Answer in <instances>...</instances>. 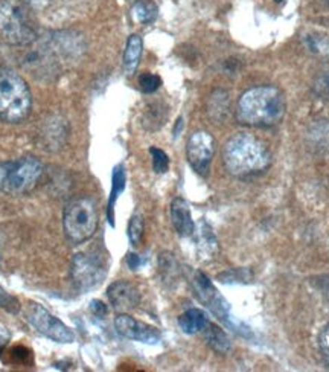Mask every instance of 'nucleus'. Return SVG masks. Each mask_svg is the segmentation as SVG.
<instances>
[{
  "label": "nucleus",
  "mask_w": 329,
  "mask_h": 372,
  "mask_svg": "<svg viewBox=\"0 0 329 372\" xmlns=\"http://www.w3.org/2000/svg\"><path fill=\"white\" fill-rule=\"evenodd\" d=\"M325 2H326V3H329V0H325Z\"/></svg>",
  "instance_id": "4c0bfd02"
},
{
  "label": "nucleus",
  "mask_w": 329,
  "mask_h": 372,
  "mask_svg": "<svg viewBox=\"0 0 329 372\" xmlns=\"http://www.w3.org/2000/svg\"><path fill=\"white\" fill-rule=\"evenodd\" d=\"M171 222L180 237H191L195 232V223L189 205L183 198H174L171 203Z\"/></svg>",
  "instance_id": "4468645a"
},
{
  "label": "nucleus",
  "mask_w": 329,
  "mask_h": 372,
  "mask_svg": "<svg viewBox=\"0 0 329 372\" xmlns=\"http://www.w3.org/2000/svg\"><path fill=\"white\" fill-rule=\"evenodd\" d=\"M125 188V170L122 165H117V167L113 170V177H111V192H110V200H109V206H107V217H109V223L111 226H115V205L119 194L124 191Z\"/></svg>",
  "instance_id": "a211bd4d"
},
{
  "label": "nucleus",
  "mask_w": 329,
  "mask_h": 372,
  "mask_svg": "<svg viewBox=\"0 0 329 372\" xmlns=\"http://www.w3.org/2000/svg\"><path fill=\"white\" fill-rule=\"evenodd\" d=\"M63 226L66 237L73 244H81L92 238L98 227L96 203L89 197L73 198L66 205Z\"/></svg>",
  "instance_id": "423d86ee"
},
{
  "label": "nucleus",
  "mask_w": 329,
  "mask_h": 372,
  "mask_svg": "<svg viewBox=\"0 0 329 372\" xmlns=\"http://www.w3.org/2000/svg\"><path fill=\"white\" fill-rule=\"evenodd\" d=\"M128 238H130V243L135 247L141 246V243H142V238H144V218L139 216V213L133 216L131 220H130Z\"/></svg>",
  "instance_id": "5701e85b"
},
{
  "label": "nucleus",
  "mask_w": 329,
  "mask_h": 372,
  "mask_svg": "<svg viewBox=\"0 0 329 372\" xmlns=\"http://www.w3.org/2000/svg\"><path fill=\"white\" fill-rule=\"evenodd\" d=\"M142 49H144L142 38L139 37L137 34H133L127 41V46H125L124 52V71L128 77L136 72L139 61H141L142 57Z\"/></svg>",
  "instance_id": "dca6fc26"
},
{
  "label": "nucleus",
  "mask_w": 329,
  "mask_h": 372,
  "mask_svg": "<svg viewBox=\"0 0 329 372\" xmlns=\"http://www.w3.org/2000/svg\"><path fill=\"white\" fill-rule=\"evenodd\" d=\"M69 136V127L67 122L61 118V116H51L43 122L41 127L40 137L41 146L45 150L57 151L60 150Z\"/></svg>",
  "instance_id": "ddd939ff"
},
{
  "label": "nucleus",
  "mask_w": 329,
  "mask_h": 372,
  "mask_svg": "<svg viewBox=\"0 0 329 372\" xmlns=\"http://www.w3.org/2000/svg\"><path fill=\"white\" fill-rule=\"evenodd\" d=\"M43 176V165L32 156L0 162V191L10 196H23L32 191Z\"/></svg>",
  "instance_id": "39448f33"
},
{
  "label": "nucleus",
  "mask_w": 329,
  "mask_h": 372,
  "mask_svg": "<svg viewBox=\"0 0 329 372\" xmlns=\"http://www.w3.org/2000/svg\"><path fill=\"white\" fill-rule=\"evenodd\" d=\"M203 333H205V339L207 342V345L211 347L215 353H218V354L229 353L230 340H229L227 334L224 333L220 327H216L215 323L209 321L206 328L203 329Z\"/></svg>",
  "instance_id": "f3484780"
},
{
  "label": "nucleus",
  "mask_w": 329,
  "mask_h": 372,
  "mask_svg": "<svg viewBox=\"0 0 329 372\" xmlns=\"http://www.w3.org/2000/svg\"><path fill=\"white\" fill-rule=\"evenodd\" d=\"M3 348H5V342L0 340V356H2V353H3Z\"/></svg>",
  "instance_id": "f704fd0d"
},
{
  "label": "nucleus",
  "mask_w": 329,
  "mask_h": 372,
  "mask_svg": "<svg viewBox=\"0 0 329 372\" xmlns=\"http://www.w3.org/2000/svg\"><path fill=\"white\" fill-rule=\"evenodd\" d=\"M25 319L31 327L37 329L40 334L46 336L47 339L58 343H72L75 342V334L69 327H66L60 319L47 312L36 302H31L25 308Z\"/></svg>",
  "instance_id": "6e6552de"
},
{
  "label": "nucleus",
  "mask_w": 329,
  "mask_h": 372,
  "mask_svg": "<svg viewBox=\"0 0 329 372\" xmlns=\"http://www.w3.org/2000/svg\"><path fill=\"white\" fill-rule=\"evenodd\" d=\"M0 308L11 314H17L20 312V308H22L16 296L10 294L2 286H0Z\"/></svg>",
  "instance_id": "a878e982"
},
{
  "label": "nucleus",
  "mask_w": 329,
  "mask_h": 372,
  "mask_svg": "<svg viewBox=\"0 0 329 372\" xmlns=\"http://www.w3.org/2000/svg\"><path fill=\"white\" fill-rule=\"evenodd\" d=\"M209 323L207 314L198 308L188 310L179 318V327L185 334H197L201 333Z\"/></svg>",
  "instance_id": "2eb2a0df"
},
{
  "label": "nucleus",
  "mask_w": 329,
  "mask_h": 372,
  "mask_svg": "<svg viewBox=\"0 0 329 372\" xmlns=\"http://www.w3.org/2000/svg\"><path fill=\"white\" fill-rule=\"evenodd\" d=\"M218 279L224 284H232V282H246L247 281V270H242V268H235V270H227L221 273Z\"/></svg>",
  "instance_id": "c85d7f7f"
},
{
  "label": "nucleus",
  "mask_w": 329,
  "mask_h": 372,
  "mask_svg": "<svg viewBox=\"0 0 329 372\" xmlns=\"http://www.w3.org/2000/svg\"><path fill=\"white\" fill-rule=\"evenodd\" d=\"M181 122H183V119L179 118V119H177V124H176V130H174V136H177V135H179V130L181 128Z\"/></svg>",
  "instance_id": "72a5a7b5"
},
{
  "label": "nucleus",
  "mask_w": 329,
  "mask_h": 372,
  "mask_svg": "<svg viewBox=\"0 0 329 372\" xmlns=\"http://www.w3.org/2000/svg\"><path fill=\"white\" fill-rule=\"evenodd\" d=\"M192 286H194L195 294L198 296V299L207 308H211V312L218 316V318L226 323L227 327H230L234 332H236L238 334H241L244 337L249 334V328L244 327L238 319H235V316H232V313H230V307L226 302V299H224L218 293V290L214 287L211 279H209L205 273L195 272L192 278Z\"/></svg>",
  "instance_id": "0eeeda50"
},
{
  "label": "nucleus",
  "mask_w": 329,
  "mask_h": 372,
  "mask_svg": "<svg viewBox=\"0 0 329 372\" xmlns=\"http://www.w3.org/2000/svg\"><path fill=\"white\" fill-rule=\"evenodd\" d=\"M110 304L119 313H127L136 308L141 302V293L137 287L128 281H116L107 288Z\"/></svg>",
  "instance_id": "f8f14e48"
},
{
  "label": "nucleus",
  "mask_w": 329,
  "mask_h": 372,
  "mask_svg": "<svg viewBox=\"0 0 329 372\" xmlns=\"http://www.w3.org/2000/svg\"><path fill=\"white\" fill-rule=\"evenodd\" d=\"M90 310H92V313L98 318H104L109 313L107 305L104 304L101 301H92V304H90Z\"/></svg>",
  "instance_id": "7c9ffc66"
},
{
  "label": "nucleus",
  "mask_w": 329,
  "mask_h": 372,
  "mask_svg": "<svg viewBox=\"0 0 329 372\" xmlns=\"http://www.w3.org/2000/svg\"><path fill=\"white\" fill-rule=\"evenodd\" d=\"M107 275V266L101 255L95 252H82L72 259L71 277L80 290L86 292L101 284Z\"/></svg>",
  "instance_id": "1a4fd4ad"
},
{
  "label": "nucleus",
  "mask_w": 329,
  "mask_h": 372,
  "mask_svg": "<svg viewBox=\"0 0 329 372\" xmlns=\"http://www.w3.org/2000/svg\"><path fill=\"white\" fill-rule=\"evenodd\" d=\"M326 294H328V299H329V284H328V290H326Z\"/></svg>",
  "instance_id": "c9c22d12"
},
{
  "label": "nucleus",
  "mask_w": 329,
  "mask_h": 372,
  "mask_svg": "<svg viewBox=\"0 0 329 372\" xmlns=\"http://www.w3.org/2000/svg\"><path fill=\"white\" fill-rule=\"evenodd\" d=\"M32 98L26 81L11 69H0V119L19 124L31 113Z\"/></svg>",
  "instance_id": "20e7f679"
},
{
  "label": "nucleus",
  "mask_w": 329,
  "mask_h": 372,
  "mask_svg": "<svg viewBox=\"0 0 329 372\" xmlns=\"http://www.w3.org/2000/svg\"><path fill=\"white\" fill-rule=\"evenodd\" d=\"M286 112L285 95L275 86L251 87L241 95L236 119L244 126L267 128L282 122Z\"/></svg>",
  "instance_id": "f257e3e1"
},
{
  "label": "nucleus",
  "mask_w": 329,
  "mask_h": 372,
  "mask_svg": "<svg viewBox=\"0 0 329 372\" xmlns=\"http://www.w3.org/2000/svg\"><path fill=\"white\" fill-rule=\"evenodd\" d=\"M11 359L17 364H31L32 363V353L25 347H14L11 349Z\"/></svg>",
  "instance_id": "cd10ccee"
},
{
  "label": "nucleus",
  "mask_w": 329,
  "mask_h": 372,
  "mask_svg": "<svg viewBox=\"0 0 329 372\" xmlns=\"http://www.w3.org/2000/svg\"><path fill=\"white\" fill-rule=\"evenodd\" d=\"M224 167L235 177L264 173L270 167L271 154L267 146L250 133H236L224 143Z\"/></svg>",
  "instance_id": "f03ea898"
},
{
  "label": "nucleus",
  "mask_w": 329,
  "mask_h": 372,
  "mask_svg": "<svg viewBox=\"0 0 329 372\" xmlns=\"http://www.w3.org/2000/svg\"><path fill=\"white\" fill-rule=\"evenodd\" d=\"M139 86H141V91L146 95L154 93L159 91V87L162 86V80H160L159 75L154 73H144L139 77Z\"/></svg>",
  "instance_id": "bb28decb"
},
{
  "label": "nucleus",
  "mask_w": 329,
  "mask_h": 372,
  "mask_svg": "<svg viewBox=\"0 0 329 372\" xmlns=\"http://www.w3.org/2000/svg\"><path fill=\"white\" fill-rule=\"evenodd\" d=\"M276 2H282V0H276Z\"/></svg>",
  "instance_id": "e433bc0d"
},
{
  "label": "nucleus",
  "mask_w": 329,
  "mask_h": 372,
  "mask_svg": "<svg viewBox=\"0 0 329 372\" xmlns=\"http://www.w3.org/2000/svg\"><path fill=\"white\" fill-rule=\"evenodd\" d=\"M0 37L12 46L37 40V27L25 0H0Z\"/></svg>",
  "instance_id": "7ed1b4c3"
},
{
  "label": "nucleus",
  "mask_w": 329,
  "mask_h": 372,
  "mask_svg": "<svg viewBox=\"0 0 329 372\" xmlns=\"http://www.w3.org/2000/svg\"><path fill=\"white\" fill-rule=\"evenodd\" d=\"M115 328L117 334H121L122 337H125V339L150 343V345L157 343L160 340V337H162V334H160L157 328L131 318V316L127 313H121L117 316V318L115 319Z\"/></svg>",
  "instance_id": "9b49d317"
},
{
  "label": "nucleus",
  "mask_w": 329,
  "mask_h": 372,
  "mask_svg": "<svg viewBox=\"0 0 329 372\" xmlns=\"http://www.w3.org/2000/svg\"><path fill=\"white\" fill-rule=\"evenodd\" d=\"M305 45L313 54L329 55V38L326 36H317V34H313V36H308L305 38Z\"/></svg>",
  "instance_id": "b1692460"
},
{
  "label": "nucleus",
  "mask_w": 329,
  "mask_h": 372,
  "mask_svg": "<svg viewBox=\"0 0 329 372\" xmlns=\"http://www.w3.org/2000/svg\"><path fill=\"white\" fill-rule=\"evenodd\" d=\"M317 92L321 95H329V75L321 77L317 82Z\"/></svg>",
  "instance_id": "2f4dec72"
},
{
  "label": "nucleus",
  "mask_w": 329,
  "mask_h": 372,
  "mask_svg": "<svg viewBox=\"0 0 329 372\" xmlns=\"http://www.w3.org/2000/svg\"><path fill=\"white\" fill-rule=\"evenodd\" d=\"M131 12L136 22L144 25L152 23L154 20L157 19V6L156 3H152L151 0H139V2H136L135 6H133Z\"/></svg>",
  "instance_id": "aec40b11"
},
{
  "label": "nucleus",
  "mask_w": 329,
  "mask_h": 372,
  "mask_svg": "<svg viewBox=\"0 0 329 372\" xmlns=\"http://www.w3.org/2000/svg\"><path fill=\"white\" fill-rule=\"evenodd\" d=\"M159 268H160V273L163 275L165 281H171V279H176L177 275H179V264L176 258H174L172 253H162L159 257Z\"/></svg>",
  "instance_id": "4be33fe9"
},
{
  "label": "nucleus",
  "mask_w": 329,
  "mask_h": 372,
  "mask_svg": "<svg viewBox=\"0 0 329 372\" xmlns=\"http://www.w3.org/2000/svg\"><path fill=\"white\" fill-rule=\"evenodd\" d=\"M215 154V139L207 132H195L188 139L186 156L194 171L200 176H207Z\"/></svg>",
  "instance_id": "9d476101"
},
{
  "label": "nucleus",
  "mask_w": 329,
  "mask_h": 372,
  "mask_svg": "<svg viewBox=\"0 0 329 372\" xmlns=\"http://www.w3.org/2000/svg\"><path fill=\"white\" fill-rule=\"evenodd\" d=\"M198 232V249L201 255H205L207 258L214 257V255L218 252V243H216L212 229L205 222H201Z\"/></svg>",
  "instance_id": "6ab92c4d"
},
{
  "label": "nucleus",
  "mask_w": 329,
  "mask_h": 372,
  "mask_svg": "<svg viewBox=\"0 0 329 372\" xmlns=\"http://www.w3.org/2000/svg\"><path fill=\"white\" fill-rule=\"evenodd\" d=\"M127 264H128V267L131 268V270H136V268L141 267L142 259L139 258V255H136V253H130V255H128V258H127Z\"/></svg>",
  "instance_id": "473e14b6"
},
{
  "label": "nucleus",
  "mask_w": 329,
  "mask_h": 372,
  "mask_svg": "<svg viewBox=\"0 0 329 372\" xmlns=\"http://www.w3.org/2000/svg\"><path fill=\"white\" fill-rule=\"evenodd\" d=\"M320 348L321 353L329 360V325L324 328V332L320 333Z\"/></svg>",
  "instance_id": "c756f323"
},
{
  "label": "nucleus",
  "mask_w": 329,
  "mask_h": 372,
  "mask_svg": "<svg viewBox=\"0 0 329 372\" xmlns=\"http://www.w3.org/2000/svg\"><path fill=\"white\" fill-rule=\"evenodd\" d=\"M151 157H152V168L156 171L157 174H163L170 168V157L165 153L163 150L151 147L150 150Z\"/></svg>",
  "instance_id": "393cba45"
},
{
  "label": "nucleus",
  "mask_w": 329,
  "mask_h": 372,
  "mask_svg": "<svg viewBox=\"0 0 329 372\" xmlns=\"http://www.w3.org/2000/svg\"><path fill=\"white\" fill-rule=\"evenodd\" d=\"M229 96L224 91H216L209 98V115L215 121H223L226 118L229 110Z\"/></svg>",
  "instance_id": "412c9836"
}]
</instances>
